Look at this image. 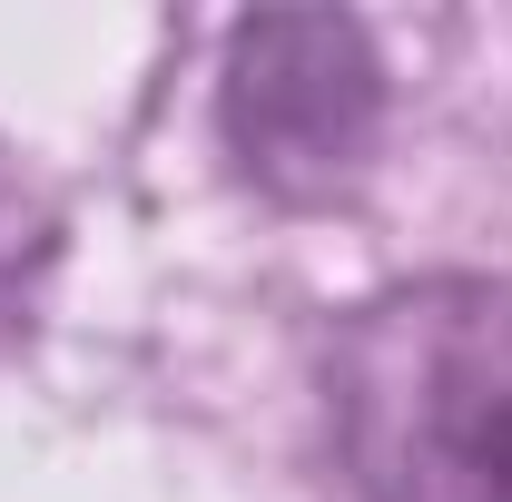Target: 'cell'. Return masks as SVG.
Listing matches in <instances>:
<instances>
[{
    "label": "cell",
    "mask_w": 512,
    "mask_h": 502,
    "mask_svg": "<svg viewBox=\"0 0 512 502\" xmlns=\"http://www.w3.org/2000/svg\"><path fill=\"white\" fill-rule=\"evenodd\" d=\"M335 434L365 502H512V286L375 296L335 345Z\"/></svg>",
    "instance_id": "obj_1"
},
{
    "label": "cell",
    "mask_w": 512,
    "mask_h": 502,
    "mask_svg": "<svg viewBox=\"0 0 512 502\" xmlns=\"http://www.w3.org/2000/svg\"><path fill=\"white\" fill-rule=\"evenodd\" d=\"M375 109H384V79L355 20L276 10V20H247L237 50H227V138L286 197L335 188L365 158Z\"/></svg>",
    "instance_id": "obj_2"
}]
</instances>
